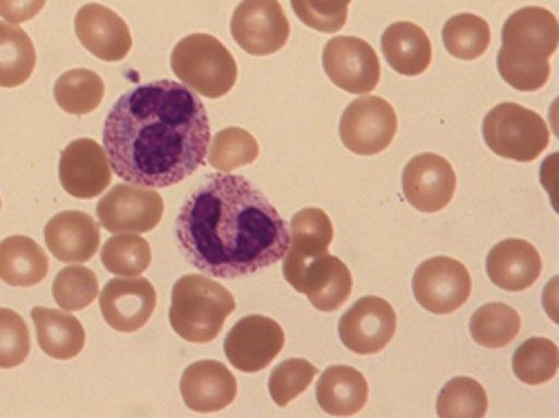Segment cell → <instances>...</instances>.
<instances>
[{"mask_svg": "<svg viewBox=\"0 0 559 418\" xmlns=\"http://www.w3.org/2000/svg\"><path fill=\"white\" fill-rule=\"evenodd\" d=\"M211 139L200 95L170 79L128 89L104 128L112 172L144 189H170L189 179L206 162Z\"/></svg>", "mask_w": 559, "mask_h": 418, "instance_id": "cell-1", "label": "cell"}, {"mask_svg": "<svg viewBox=\"0 0 559 418\" xmlns=\"http://www.w3.org/2000/svg\"><path fill=\"white\" fill-rule=\"evenodd\" d=\"M175 236L204 275L238 280L277 264L289 249L287 222L240 175H209L181 206Z\"/></svg>", "mask_w": 559, "mask_h": 418, "instance_id": "cell-2", "label": "cell"}, {"mask_svg": "<svg viewBox=\"0 0 559 418\" xmlns=\"http://www.w3.org/2000/svg\"><path fill=\"white\" fill-rule=\"evenodd\" d=\"M497 68L501 79L520 92L542 89L550 79L548 59L559 48V23L544 8H524L512 14L501 32Z\"/></svg>", "mask_w": 559, "mask_h": 418, "instance_id": "cell-3", "label": "cell"}, {"mask_svg": "<svg viewBox=\"0 0 559 418\" xmlns=\"http://www.w3.org/2000/svg\"><path fill=\"white\" fill-rule=\"evenodd\" d=\"M233 311H236V298L226 287L211 280L209 275L191 273L179 277L173 287L168 320L181 341L209 345L219 336Z\"/></svg>", "mask_w": 559, "mask_h": 418, "instance_id": "cell-4", "label": "cell"}, {"mask_svg": "<svg viewBox=\"0 0 559 418\" xmlns=\"http://www.w3.org/2000/svg\"><path fill=\"white\" fill-rule=\"evenodd\" d=\"M170 68L177 79L206 99H222L238 81V63L211 34H191L181 38L170 55Z\"/></svg>", "mask_w": 559, "mask_h": 418, "instance_id": "cell-5", "label": "cell"}, {"mask_svg": "<svg viewBox=\"0 0 559 418\" xmlns=\"http://www.w3.org/2000/svg\"><path fill=\"white\" fill-rule=\"evenodd\" d=\"M484 142L488 148L510 162H535L548 146L550 132L546 121L520 106V104H499L484 119Z\"/></svg>", "mask_w": 559, "mask_h": 418, "instance_id": "cell-6", "label": "cell"}, {"mask_svg": "<svg viewBox=\"0 0 559 418\" xmlns=\"http://www.w3.org/2000/svg\"><path fill=\"white\" fill-rule=\"evenodd\" d=\"M412 291L426 311L448 315L459 311L473 294V277L459 260L437 255L414 271Z\"/></svg>", "mask_w": 559, "mask_h": 418, "instance_id": "cell-7", "label": "cell"}, {"mask_svg": "<svg viewBox=\"0 0 559 418\" xmlns=\"http://www.w3.org/2000/svg\"><path fill=\"white\" fill-rule=\"evenodd\" d=\"M399 130L394 108L381 97H360L341 117V142L360 157H374L388 151Z\"/></svg>", "mask_w": 559, "mask_h": 418, "instance_id": "cell-8", "label": "cell"}, {"mask_svg": "<svg viewBox=\"0 0 559 418\" xmlns=\"http://www.w3.org/2000/svg\"><path fill=\"white\" fill-rule=\"evenodd\" d=\"M230 34L247 55L269 57L285 48L292 25L277 0H242L233 12Z\"/></svg>", "mask_w": 559, "mask_h": 418, "instance_id": "cell-9", "label": "cell"}, {"mask_svg": "<svg viewBox=\"0 0 559 418\" xmlns=\"http://www.w3.org/2000/svg\"><path fill=\"white\" fill-rule=\"evenodd\" d=\"M97 215L108 234H148L164 217V198L155 189L123 181L102 198Z\"/></svg>", "mask_w": 559, "mask_h": 418, "instance_id": "cell-10", "label": "cell"}, {"mask_svg": "<svg viewBox=\"0 0 559 418\" xmlns=\"http://www.w3.org/2000/svg\"><path fill=\"white\" fill-rule=\"evenodd\" d=\"M322 68L330 81L349 95H369L381 81L377 50L356 36H334L324 45Z\"/></svg>", "mask_w": 559, "mask_h": 418, "instance_id": "cell-11", "label": "cell"}, {"mask_svg": "<svg viewBox=\"0 0 559 418\" xmlns=\"http://www.w3.org/2000/svg\"><path fill=\"white\" fill-rule=\"evenodd\" d=\"M285 343L283 327L273 318L255 313L236 322L224 341V354L236 369L255 374L280 356Z\"/></svg>", "mask_w": 559, "mask_h": 418, "instance_id": "cell-12", "label": "cell"}, {"mask_svg": "<svg viewBox=\"0 0 559 418\" xmlns=\"http://www.w3.org/2000/svg\"><path fill=\"white\" fill-rule=\"evenodd\" d=\"M394 334V307L377 296L360 298L338 322L341 343L358 356H371L383 351L392 343Z\"/></svg>", "mask_w": 559, "mask_h": 418, "instance_id": "cell-13", "label": "cell"}, {"mask_svg": "<svg viewBox=\"0 0 559 418\" xmlns=\"http://www.w3.org/2000/svg\"><path fill=\"white\" fill-rule=\"evenodd\" d=\"M112 175L106 148L92 139H76L61 153L59 179L63 191L76 200L102 198L108 191Z\"/></svg>", "mask_w": 559, "mask_h": 418, "instance_id": "cell-14", "label": "cell"}, {"mask_svg": "<svg viewBox=\"0 0 559 418\" xmlns=\"http://www.w3.org/2000/svg\"><path fill=\"white\" fill-rule=\"evenodd\" d=\"M102 315L108 327L121 334H132L146 327L157 307V291L146 277H117L99 294Z\"/></svg>", "mask_w": 559, "mask_h": 418, "instance_id": "cell-15", "label": "cell"}, {"mask_svg": "<svg viewBox=\"0 0 559 418\" xmlns=\"http://www.w3.org/2000/svg\"><path fill=\"white\" fill-rule=\"evenodd\" d=\"M401 183L407 204L421 213H439L454 198L456 172L441 155L424 153L407 162Z\"/></svg>", "mask_w": 559, "mask_h": 418, "instance_id": "cell-16", "label": "cell"}, {"mask_svg": "<svg viewBox=\"0 0 559 418\" xmlns=\"http://www.w3.org/2000/svg\"><path fill=\"white\" fill-rule=\"evenodd\" d=\"M334 242V224L322 208H302L292 217L289 224V249L283 275L285 280L298 289L305 271L311 262L324 253H330Z\"/></svg>", "mask_w": 559, "mask_h": 418, "instance_id": "cell-17", "label": "cell"}, {"mask_svg": "<svg viewBox=\"0 0 559 418\" xmlns=\"http://www.w3.org/2000/svg\"><path fill=\"white\" fill-rule=\"evenodd\" d=\"M74 32L83 48L102 61H123L132 50V34L126 21L112 10L90 3L76 12Z\"/></svg>", "mask_w": 559, "mask_h": 418, "instance_id": "cell-18", "label": "cell"}, {"mask_svg": "<svg viewBox=\"0 0 559 418\" xmlns=\"http://www.w3.org/2000/svg\"><path fill=\"white\" fill-rule=\"evenodd\" d=\"M179 390L186 407L191 411L213 414L226 409L236 401L238 381L224 362L198 360L186 367Z\"/></svg>", "mask_w": 559, "mask_h": 418, "instance_id": "cell-19", "label": "cell"}, {"mask_svg": "<svg viewBox=\"0 0 559 418\" xmlns=\"http://www.w3.org/2000/svg\"><path fill=\"white\" fill-rule=\"evenodd\" d=\"M43 236L52 255L66 264H83L95 258L102 247L99 224L83 211L55 215L45 226Z\"/></svg>", "mask_w": 559, "mask_h": 418, "instance_id": "cell-20", "label": "cell"}, {"mask_svg": "<svg viewBox=\"0 0 559 418\" xmlns=\"http://www.w3.org/2000/svg\"><path fill=\"white\" fill-rule=\"evenodd\" d=\"M486 273L495 287L520 294L537 283L542 275V255L531 242L510 238L488 253Z\"/></svg>", "mask_w": 559, "mask_h": 418, "instance_id": "cell-21", "label": "cell"}, {"mask_svg": "<svg viewBox=\"0 0 559 418\" xmlns=\"http://www.w3.org/2000/svg\"><path fill=\"white\" fill-rule=\"evenodd\" d=\"M352 289L354 277L347 264L332 253H324L316 258L311 266L305 271L296 291L305 294L318 311L332 313L349 300Z\"/></svg>", "mask_w": 559, "mask_h": 418, "instance_id": "cell-22", "label": "cell"}, {"mask_svg": "<svg viewBox=\"0 0 559 418\" xmlns=\"http://www.w3.org/2000/svg\"><path fill=\"white\" fill-rule=\"evenodd\" d=\"M381 50L390 68L403 76L424 74L432 63L430 36L414 23H394L381 38Z\"/></svg>", "mask_w": 559, "mask_h": 418, "instance_id": "cell-23", "label": "cell"}, {"mask_svg": "<svg viewBox=\"0 0 559 418\" xmlns=\"http://www.w3.org/2000/svg\"><path fill=\"white\" fill-rule=\"evenodd\" d=\"M32 320L36 324L38 347L55 360H72L85 347V330L81 320L66 309L34 307Z\"/></svg>", "mask_w": 559, "mask_h": 418, "instance_id": "cell-24", "label": "cell"}, {"mask_svg": "<svg viewBox=\"0 0 559 418\" xmlns=\"http://www.w3.org/2000/svg\"><path fill=\"white\" fill-rule=\"evenodd\" d=\"M369 396V385L358 369L334 365L322 371L316 387V398L322 411L330 416H356Z\"/></svg>", "mask_w": 559, "mask_h": 418, "instance_id": "cell-25", "label": "cell"}, {"mask_svg": "<svg viewBox=\"0 0 559 418\" xmlns=\"http://www.w3.org/2000/svg\"><path fill=\"white\" fill-rule=\"evenodd\" d=\"M50 271L45 251L25 236L0 242V280L10 287H36Z\"/></svg>", "mask_w": 559, "mask_h": 418, "instance_id": "cell-26", "label": "cell"}, {"mask_svg": "<svg viewBox=\"0 0 559 418\" xmlns=\"http://www.w3.org/2000/svg\"><path fill=\"white\" fill-rule=\"evenodd\" d=\"M36 70V50L21 25L0 21V87H19Z\"/></svg>", "mask_w": 559, "mask_h": 418, "instance_id": "cell-27", "label": "cell"}, {"mask_svg": "<svg viewBox=\"0 0 559 418\" xmlns=\"http://www.w3.org/2000/svg\"><path fill=\"white\" fill-rule=\"evenodd\" d=\"M106 97L104 79L85 68L63 72L55 83V99L59 108L68 115H90L95 112Z\"/></svg>", "mask_w": 559, "mask_h": 418, "instance_id": "cell-28", "label": "cell"}, {"mask_svg": "<svg viewBox=\"0 0 559 418\" xmlns=\"http://www.w3.org/2000/svg\"><path fill=\"white\" fill-rule=\"evenodd\" d=\"M520 332H522L520 313L503 302L484 304L471 318L473 341L488 349L508 347L520 336Z\"/></svg>", "mask_w": 559, "mask_h": 418, "instance_id": "cell-29", "label": "cell"}, {"mask_svg": "<svg viewBox=\"0 0 559 418\" xmlns=\"http://www.w3.org/2000/svg\"><path fill=\"white\" fill-rule=\"evenodd\" d=\"M490 25L477 14H456L443 25L445 50L461 61H475L490 48Z\"/></svg>", "mask_w": 559, "mask_h": 418, "instance_id": "cell-30", "label": "cell"}, {"mask_svg": "<svg viewBox=\"0 0 559 418\" xmlns=\"http://www.w3.org/2000/svg\"><path fill=\"white\" fill-rule=\"evenodd\" d=\"M260 157V146L255 136L245 128H224L211 139V146L206 153V162L217 172H233L253 164Z\"/></svg>", "mask_w": 559, "mask_h": 418, "instance_id": "cell-31", "label": "cell"}, {"mask_svg": "<svg viewBox=\"0 0 559 418\" xmlns=\"http://www.w3.org/2000/svg\"><path fill=\"white\" fill-rule=\"evenodd\" d=\"M104 266L121 277L142 275L153 262L148 240L139 234H117L102 249Z\"/></svg>", "mask_w": 559, "mask_h": 418, "instance_id": "cell-32", "label": "cell"}, {"mask_svg": "<svg viewBox=\"0 0 559 418\" xmlns=\"http://www.w3.org/2000/svg\"><path fill=\"white\" fill-rule=\"evenodd\" d=\"M512 371L526 385H544L559 371V349L548 338L526 341L512 356Z\"/></svg>", "mask_w": 559, "mask_h": 418, "instance_id": "cell-33", "label": "cell"}, {"mask_svg": "<svg viewBox=\"0 0 559 418\" xmlns=\"http://www.w3.org/2000/svg\"><path fill=\"white\" fill-rule=\"evenodd\" d=\"M437 414L441 418H484L488 414V394L475 379H454L441 390Z\"/></svg>", "mask_w": 559, "mask_h": 418, "instance_id": "cell-34", "label": "cell"}, {"mask_svg": "<svg viewBox=\"0 0 559 418\" xmlns=\"http://www.w3.org/2000/svg\"><path fill=\"white\" fill-rule=\"evenodd\" d=\"M52 296L61 309L72 313L83 311L99 296V277L92 268L70 264L55 277Z\"/></svg>", "mask_w": 559, "mask_h": 418, "instance_id": "cell-35", "label": "cell"}, {"mask_svg": "<svg viewBox=\"0 0 559 418\" xmlns=\"http://www.w3.org/2000/svg\"><path fill=\"white\" fill-rule=\"evenodd\" d=\"M318 377V369L302 360V358H292L280 362L269 379V394L277 407H287L292 401H296L307 387L313 383Z\"/></svg>", "mask_w": 559, "mask_h": 418, "instance_id": "cell-36", "label": "cell"}, {"mask_svg": "<svg viewBox=\"0 0 559 418\" xmlns=\"http://www.w3.org/2000/svg\"><path fill=\"white\" fill-rule=\"evenodd\" d=\"M352 0H292L294 14L311 29L336 34L347 25Z\"/></svg>", "mask_w": 559, "mask_h": 418, "instance_id": "cell-37", "label": "cell"}, {"mask_svg": "<svg viewBox=\"0 0 559 418\" xmlns=\"http://www.w3.org/2000/svg\"><path fill=\"white\" fill-rule=\"evenodd\" d=\"M32 341L25 320L12 311L0 309V369H14L29 356Z\"/></svg>", "mask_w": 559, "mask_h": 418, "instance_id": "cell-38", "label": "cell"}, {"mask_svg": "<svg viewBox=\"0 0 559 418\" xmlns=\"http://www.w3.org/2000/svg\"><path fill=\"white\" fill-rule=\"evenodd\" d=\"M48 0H0V19L12 25L27 23L43 12Z\"/></svg>", "mask_w": 559, "mask_h": 418, "instance_id": "cell-39", "label": "cell"}, {"mask_svg": "<svg viewBox=\"0 0 559 418\" xmlns=\"http://www.w3.org/2000/svg\"><path fill=\"white\" fill-rule=\"evenodd\" d=\"M0 206H3V200H0Z\"/></svg>", "mask_w": 559, "mask_h": 418, "instance_id": "cell-40", "label": "cell"}]
</instances>
